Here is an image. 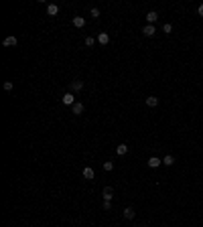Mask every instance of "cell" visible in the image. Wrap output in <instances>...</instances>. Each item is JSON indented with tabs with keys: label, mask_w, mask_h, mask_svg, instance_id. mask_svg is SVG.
Segmentation results:
<instances>
[{
	"label": "cell",
	"mask_w": 203,
	"mask_h": 227,
	"mask_svg": "<svg viewBox=\"0 0 203 227\" xmlns=\"http://www.w3.org/2000/svg\"><path fill=\"white\" fill-rule=\"evenodd\" d=\"M142 34H144V37H155V34H156V26H155V24H146L144 29H142Z\"/></svg>",
	"instance_id": "obj_1"
},
{
	"label": "cell",
	"mask_w": 203,
	"mask_h": 227,
	"mask_svg": "<svg viewBox=\"0 0 203 227\" xmlns=\"http://www.w3.org/2000/svg\"><path fill=\"white\" fill-rule=\"evenodd\" d=\"M102 197H104V201H112V197H114V188H112V187H104Z\"/></svg>",
	"instance_id": "obj_2"
},
{
	"label": "cell",
	"mask_w": 203,
	"mask_h": 227,
	"mask_svg": "<svg viewBox=\"0 0 203 227\" xmlns=\"http://www.w3.org/2000/svg\"><path fill=\"white\" fill-rule=\"evenodd\" d=\"M146 20H148V24H155L156 20H159V12H156V10H150V12H146Z\"/></svg>",
	"instance_id": "obj_3"
},
{
	"label": "cell",
	"mask_w": 203,
	"mask_h": 227,
	"mask_svg": "<svg viewBox=\"0 0 203 227\" xmlns=\"http://www.w3.org/2000/svg\"><path fill=\"white\" fill-rule=\"evenodd\" d=\"M16 43H19V39H16L14 34H12V37H6V39L2 41V45H4V47H16Z\"/></svg>",
	"instance_id": "obj_4"
},
{
	"label": "cell",
	"mask_w": 203,
	"mask_h": 227,
	"mask_svg": "<svg viewBox=\"0 0 203 227\" xmlns=\"http://www.w3.org/2000/svg\"><path fill=\"white\" fill-rule=\"evenodd\" d=\"M81 174H83V179H85V180H92L93 176H96V172H93V168H92V166H85Z\"/></svg>",
	"instance_id": "obj_5"
},
{
	"label": "cell",
	"mask_w": 203,
	"mask_h": 227,
	"mask_svg": "<svg viewBox=\"0 0 203 227\" xmlns=\"http://www.w3.org/2000/svg\"><path fill=\"white\" fill-rule=\"evenodd\" d=\"M146 164H148L150 168H159V164H163V160H159L156 156H150V158L146 160Z\"/></svg>",
	"instance_id": "obj_6"
},
{
	"label": "cell",
	"mask_w": 203,
	"mask_h": 227,
	"mask_svg": "<svg viewBox=\"0 0 203 227\" xmlns=\"http://www.w3.org/2000/svg\"><path fill=\"white\" fill-rule=\"evenodd\" d=\"M69 89H71V93H73V91H79V89H83V81H81V79H75V81H71Z\"/></svg>",
	"instance_id": "obj_7"
},
{
	"label": "cell",
	"mask_w": 203,
	"mask_h": 227,
	"mask_svg": "<svg viewBox=\"0 0 203 227\" xmlns=\"http://www.w3.org/2000/svg\"><path fill=\"white\" fill-rule=\"evenodd\" d=\"M73 26H75V29H81V26H85V18H83V16H73Z\"/></svg>",
	"instance_id": "obj_8"
},
{
	"label": "cell",
	"mask_w": 203,
	"mask_h": 227,
	"mask_svg": "<svg viewBox=\"0 0 203 227\" xmlns=\"http://www.w3.org/2000/svg\"><path fill=\"white\" fill-rule=\"evenodd\" d=\"M63 103H65V106H73V103H75V95H73L71 91L65 93V95H63Z\"/></svg>",
	"instance_id": "obj_9"
},
{
	"label": "cell",
	"mask_w": 203,
	"mask_h": 227,
	"mask_svg": "<svg viewBox=\"0 0 203 227\" xmlns=\"http://www.w3.org/2000/svg\"><path fill=\"white\" fill-rule=\"evenodd\" d=\"M97 43H100V45H108V43H110V34H108V33H100V34H97Z\"/></svg>",
	"instance_id": "obj_10"
},
{
	"label": "cell",
	"mask_w": 203,
	"mask_h": 227,
	"mask_svg": "<svg viewBox=\"0 0 203 227\" xmlns=\"http://www.w3.org/2000/svg\"><path fill=\"white\" fill-rule=\"evenodd\" d=\"M71 107H73V114H75V116H81L83 114V103L81 102H75Z\"/></svg>",
	"instance_id": "obj_11"
},
{
	"label": "cell",
	"mask_w": 203,
	"mask_h": 227,
	"mask_svg": "<svg viewBox=\"0 0 203 227\" xmlns=\"http://www.w3.org/2000/svg\"><path fill=\"white\" fill-rule=\"evenodd\" d=\"M146 106H148V107H156V106H159V97L148 95V97H146Z\"/></svg>",
	"instance_id": "obj_12"
},
{
	"label": "cell",
	"mask_w": 203,
	"mask_h": 227,
	"mask_svg": "<svg viewBox=\"0 0 203 227\" xmlns=\"http://www.w3.org/2000/svg\"><path fill=\"white\" fill-rule=\"evenodd\" d=\"M136 217V211L132 207H126L124 209V219H134Z\"/></svg>",
	"instance_id": "obj_13"
},
{
	"label": "cell",
	"mask_w": 203,
	"mask_h": 227,
	"mask_svg": "<svg viewBox=\"0 0 203 227\" xmlns=\"http://www.w3.org/2000/svg\"><path fill=\"white\" fill-rule=\"evenodd\" d=\"M57 12H59V6H57V4H49V6H47V14H49V16H55Z\"/></svg>",
	"instance_id": "obj_14"
},
{
	"label": "cell",
	"mask_w": 203,
	"mask_h": 227,
	"mask_svg": "<svg viewBox=\"0 0 203 227\" xmlns=\"http://www.w3.org/2000/svg\"><path fill=\"white\" fill-rule=\"evenodd\" d=\"M126 152H128V146H126V144H118L116 146V154L118 156H124Z\"/></svg>",
	"instance_id": "obj_15"
},
{
	"label": "cell",
	"mask_w": 203,
	"mask_h": 227,
	"mask_svg": "<svg viewBox=\"0 0 203 227\" xmlns=\"http://www.w3.org/2000/svg\"><path fill=\"white\" fill-rule=\"evenodd\" d=\"M163 164H164V166H173V164H175V158H173L171 154H167V156L163 158Z\"/></svg>",
	"instance_id": "obj_16"
},
{
	"label": "cell",
	"mask_w": 203,
	"mask_h": 227,
	"mask_svg": "<svg viewBox=\"0 0 203 227\" xmlns=\"http://www.w3.org/2000/svg\"><path fill=\"white\" fill-rule=\"evenodd\" d=\"M171 30H173V24H169V22H164V24H163V33H167V34H169V33H171Z\"/></svg>",
	"instance_id": "obj_17"
},
{
	"label": "cell",
	"mask_w": 203,
	"mask_h": 227,
	"mask_svg": "<svg viewBox=\"0 0 203 227\" xmlns=\"http://www.w3.org/2000/svg\"><path fill=\"white\" fill-rule=\"evenodd\" d=\"M93 43H96L93 37H85V45H87V47H93Z\"/></svg>",
	"instance_id": "obj_18"
},
{
	"label": "cell",
	"mask_w": 203,
	"mask_h": 227,
	"mask_svg": "<svg viewBox=\"0 0 203 227\" xmlns=\"http://www.w3.org/2000/svg\"><path fill=\"white\" fill-rule=\"evenodd\" d=\"M89 14H92L93 18H97V16H100V8H92V12H89Z\"/></svg>",
	"instance_id": "obj_19"
},
{
	"label": "cell",
	"mask_w": 203,
	"mask_h": 227,
	"mask_svg": "<svg viewBox=\"0 0 203 227\" xmlns=\"http://www.w3.org/2000/svg\"><path fill=\"white\" fill-rule=\"evenodd\" d=\"M114 168V162H104V170H112Z\"/></svg>",
	"instance_id": "obj_20"
},
{
	"label": "cell",
	"mask_w": 203,
	"mask_h": 227,
	"mask_svg": "<svg viewBox=\"0 0 203 227\" xmlns=\"http://www.w3.org/2000/svg\"><path fill=\"white\" fill-rule=\"evenodd\" d=\"M4 89H6V91H12V81H6L4 83Z\"/></svg>",
	"instance_id": "obj_21"
},
{
	"label": "cell",
	"mask_w": 203,
	"mask_h": 227,
	"mask_svg": "<svg viewBox=\"0 0 203 227\" xmlns=\"http://www.w3.org/2000/svg\"><path fill=\"white\" fill-rule=\"evenodd\" d=\"M104 211H110V201H104Z\"/></svg>",
	"instance_id": "obj_22"
},
{
	"label": "cell",
	"mask_w": 203,
	"mask_h": 227,
	"mask_svg": "<svg viewBox=\"0 0 203 227\" xmlns=\"http://www.w3.org/2000/svg\"><path fill=\"white\" fill-rule=\"evenodd\" d=\"M197 14H199V16H203V4H199V8H197Z\"/></svg>",
	"instance_id": "obj_23"
}]
</instances>
